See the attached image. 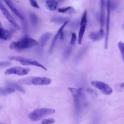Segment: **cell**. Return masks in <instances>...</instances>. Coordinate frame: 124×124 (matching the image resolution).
<instances>
[{
	"label": "cell",
	"instance_id": "6da1fadb",
	"mask_svg": "<svg viewBox=\"0 0 124 124\" xmlns=\"http://www.w3.org/2000/svg\"><path fill=\"white\" fill-rule=\"evenodd\" d=\"M38 46V42L31 37H23L16 41L12 42L9 47L13 49H25Z\"/></svg>",
	"mask_w": 124,
	"mask_h": 124
},
{
	"label": "cell",
	"instance_id": "7a4b0ae2",
	"mask_svg": "<svg viewBox=\"0 0 124 124\" xmlns=\"http://www.w3.org/2000/svg\"><path fill=\"white\" fill-rule=\"evenodd\" d=\"M51 79L46 77H28L22 78L18 80V82L22 84L33 85H46L51 83Z\"/></svg>",
	"mask_w": 124,
	"mask_h": 124
},
{
	"label": "cell",
	"instance_id": "3957f363",
	"mask_svg": "<svg viewBox=\"0 0 124 124\" xmlns=\"http://www.w3.org/2000/svg\"><path fill=\"white\" fill-rule=\"evenodd\" d=\"M8 59L10 60L15 61L19 62L23 65H32L40 67L45 71H47L46 68L38 61L29 58H26L21 56H10Z\"/></svg>",
	"mask_w": 124,
	"mask_h": 124
},
{
	"label": "cell",
	"instance_id": "277c9868",
	"mask_svg": "<svg viewBox=\"0 0 124 124\" xmlns=\"http://www.w3.org/2000/svg\"><path fill=\"white\" fill-rule=\"evenodd\" d=\"M55 109L51 108H36L31 111L29 115V117L33 121H38L43 117L54 113Z\"/></svg>",
	"mask_w": 124,
	"mask_h": 124
},
{
	"label": "cell",
	"instance_id": "5b68a950",
	"mask_svg": "<svg viewBox=\"0 0 124 124\" xmlns=\"http://www.w3.org/2000/svg\"><path fill=\"white\" fill-rule=\"evenodd\" d=\"M106 7H107V16L106 20V33H105V39L104 48L107 49L108 47V36L110 28V0H107L106 1Z\"/></svg>",
	"mask_w": 124,
	"mask_h": 124
},
{
	"label": "cell",
	"instance_id": "8992f818",
	"mask_svg": "<svg viewBox=\"0 0 124 124\" xmlns=\"http://www.w3.org/2000/svg\"><path fill=\"white\" fill-rule=\"evenodd\" d=\"M31 69L28 68H24L20 66L11 67L4 72V74L6 75H16L18 76H24L27 75Z\"/></svg>",
	"mask_w": 124,
	"mask_h": 124
},
{
	"label": "cell",
	"instance_id": "52a82bcc",
	"mask_svg": "<svg viewBox=\"0 0 124 124\" xmlns=\"http://www.w3.org/2000/svg\"><path fill=\"white\" fill-rule=\"evenodd\" d=\"M91 84L93 86L99 90L105 95H108L112 93V88L104 82L98 80H93L91 82Z\"/></svg>",
	"mask_w": 124,
	"mask_h": 124
},
{
	"label": "cell",
	"instance_id": "ba28073f",
	"mask_svg": "<svg viewBox=\"0 0 124 124\" xmlns=\"http://www.w3.org/2000/svg\"><path fill=\"white\" fill-rule=\"evenodd\" d=\"M87 23V12L86 10L83 13L82 17L80 22V28L78 34V43L80 45L82 43L83 37L86 30Z\"/></svg>",
	"mask_w": 124,
	"mask_h": 124
},
{
	"label": "cell",
	"instance_id": "9c48e42d",
	"mask_svg": "<svg viewBox=\"0 0 124 124\" xmlns=\"http://www.w3.org/2000/svg\"><path fill=\"white\" fill-rule=\"evenodd\" d=\"M0 10H1V12L2 13L4 16L5 18L8 20V21L12 24L16 29L19 30L20 29L19 25L16 22V20L14 19V18L12 16L6 8L0 2Z\"/></svg>",
	"mask_w": 124,
	"mask_h": 124
},
{
	"label": "cell",
	"instance_id": "30bf717a",
	"mask_svg": "<svg viewBox=\"0 0 124 124\" xmlns=\"http://www.w3.org/2000/svg\"><path fill=\"white\" fill-rule=\"evenodd\" d=\"M105 36V32L103 29H101L97 32H91L89 35L90 39L93 41H98L103 39Z\"/></svg>",
	"mask_w": 124,
	"mask_h": 124
},
{
	"label": "cell",
	"instance_id": "8fae6325",
	"mask_svg": "<svg viewBox=\"0 0 124 124\" xmlns=\"http://www.w3.org/2000/svg\"><path fill=\"white\" fill-rule=\"evenodd\" d=\"M69 21H65L64 23H63L62 24V25L61 26V27L59 28V29L58 30V31H57V33H56V34L55 35V36H54L52 41L51 42L49 49V53H51L53 51V49L54 48V47L55 46V45L56 44V42L57 41V40H58V39L59 38V37H60V35L61 34V32L62 31H63V30L64 29V28H65V27L66 26V25H67V24L68 23Z\"/></svg>",
	"mask_w": 124,
	"mask_h": 124
},
{
	"label": "cell",
	"instance_id": "7c38bea8",
	"mask_svg": "<svg viewBox=\"0 0 124 124\" xmlns=\"http://www.w3.org/2000/svg\"><path fill=\"white\" fill-rule=\"evenodd\" d=\"M6 4L9 7V8L12 10V11L21 20L24 19V16L18 10V9L16 7L14 3L11 0H3Z\"/></svg>",
	"mask_w": 124,
	"mask_h": 124
},
{
	"label": "cell",
	"instance_id": "4fadbf2b",
	"mask_svg": "<svg viewBox=\"0 0 124 124\" xmlns=\"http://www.w3.org/2000/svg\"><path fill=\"white\" fill-rule=\"evenodd\" d=\"M106 7V0H100V23L101 27L104 26L105 20V8Z\"/></svg>",
	"mask_w": 124,
	"mask_h": 124
},
{
	"label": "cell",
	"instance_id": "5bb4252c",
	"mask_svg": "<svg viewBox=\"0 0 124 124\" xmlns=\"http://www.w3.org/2000/svg\"><path fill=\"white\" fill-rule=\"evenodd\" d=\"M12 38V34L9 30L2 27H0V39L8 41Z\"/></svg>",
	"mask_w": 124,
	"mask_h": 124
},
{
	"label": "cell",
	"instance_id": "9a60e30c",
	"mask_svg": "<svg viewBox=\"0 0 124 124\" xmlns=\"http://www.w3.org/2000/svg\"><path fill=\"white\" fill-rule=\"evenodd\" d=\"M52 34L50 32H47L44 33L42 36L40 37L39 42H38V46L40 48H42L48 41V40L50 38Z\"/></svg>",
	"mask_w": 124,
	"mask_h": 124
},
{
	"label": "cell",
	"instance_id": "2e32d148",
	"mask_svg": "<svg viewBox=\"0 0 124 124\" xmlns=\"http://www.w3.org/2000/svg\"><path fill=\"white\" fill-rule=\"evenodd\" d=\"M46 7L51 11H54L57 9L58 2L56 0H46Z\"/></svg>",
	"mask_w": 124,
	"mask_h": 124
},
{
	"label": "cell",
	"instance_id": "e0dca14e",
	"mask_svg": "<svg viewBox=\"0 0 124 124\" xmlns=\"http://www.w3.org/2000/svg\"><path fill=\"white\" fill-rule=\"evenodd\" d=\"M69 91L73 95L74 98H79L82 96V89L74 88H69Z\"/></svg>",
	"mask_w": 124,
	"mask_h": 124
},
{
	"label": "cell",
	"instance_id": "ac0fdd59",
	"mask_svg": "<svg viewBox=\"0 0 124 124\" xmlns=\"http://www.w3.org/2000/svg\"><path fill=\"white\" fill-rule=\"evenodd\" d=\"M88 48V46H87V45L83 47H82V49L78 52V53L76 57H75V61L76 62L79 61V60H80V59L83 56L84 54L86 53Z\"/></svg>",
	"mask_w": 124,
	"mask_h": 124
},
{
	"label": "cell",
	"instance_id": "d6986e66",
	"mask_svg": "<svg viewBox=\"0 0 124 124\" xmlns=\"http://www.w3.org/2000/svg\"><path fill=\"white\" fill-rule=\"evenodd\" d=\"M58 11L61 13H72L75 12V9L72 6H67L66 7L59 8L58 9Z\"/></svg>",
	"mask_w": 124,
	"mask_h": 124
},
{
	"label": "cell",
	"instance_id": "ffe728a7",
	"mask_svg": "<svg viewBox=\"0 0 124 124\" xmlns=\"http://www.w3.org/2000/svg\"><path fill=\"white\" fill-rule=\"evenodd\" d=\"M15 92V89L10 87H7L5 88H0V95H7L13 93Z\"/></svg>",
	"mask_w": 124,
	"mask_h": 124
},
{
	"label": "cell",
	"instance_id": "44dd1931",
	"mask_svg": "<svg viewBox=\"0 0 124 124\" xmlns=\"http://www.w3.org/2000/svg\"><path fill=\"white\" fill-rule=\"evenodd\" d=\"M30 20L31 24L33 26H35L38 22V19L35 13H31L30 14Z\"/></svg>",
	"mask_w": 124,
	"mask_h": 124
},
{
	"label": "cell",
	"instance_id": "7402d4cb",
	"mask_svg": "<svg viewBox=\"0 0 124 124\" xmlns=\"http://www.w3.org/2000/svg\"><path fill=\"white\" fill-rule=\"evenodd\" d=\"M70 19L66 17H54L51 19V21L55 23H63L65 21H69Z\"/></svg>",
	"mask_w": 124,
	"mask_h": 124
},
{
	"label": "cell",
	"instance_id": "603a6c76",
	"mask_svg": "<svg viewBox=\"0 0 124 124\" xmlns=\"http://www.w3.org/2000/svg\"><path fill=\"white\" fill-rule=\"evenodd\" d=\"M7 85L8 86H9V87L13 88L14 89H16L20 92H23L24 93V90H23V89L19 85H18V84L15 83H13V82H8L7 83Z\"/></svg>",
	"mask_w": 124,
	"mask_h": 124
},
{
	"label": "cell",
	"instance_id": "cb8c5ba5",
	"mask_svg": "<svg viewBox=\"0 0 124 124\" xmlns=\"http://www.w3.org/2000/svg\"><path fill=\"white\" fill-rule=\"evenodd\" d=\"M118 46L120 50L122 59L124 61V43L120 41L118 43Z\"/></svg>",
	"mask_w": 124,
	"mask_h": 124
},
{
	"label": "cell",
	"instance_id": "d4e9b609",
	"mask_svg": "<svg viewBox=\"0 0 124 124\" xmlns=\"http://www.w3.org/2000/svg\"><path fill=\"white\" fill-rule=\"evenodd\" d=\"M72 51V47H67L63 53V58L64 59L67 58L69 56L70 54L71 53Z\"/></svg>",
	"mask_w": 124,
	"mask_h": 124
},
{
	"label": "cell",
	"instance_id": "484cf974",
	"mask_svg": "<svg viewBox=\"0 0 124 124\" xmlns=\"http://www.w3.org/2000/svg\"><path fill=\"white\" fill-rule=\"evenodd\" d=\"M55 123V120L53 118L46 119L42 121V124H52Z\"/></svg>",
	"mask_w": 124,
	"mask_h": 124
},
{
	"label": "cell",
	"instance_id": "4316f807",
	"mask_svg": "<svg viewBox=\"0 0 124 124\" xmlns=\"http://www.w3.org/2000/svg\"><path fill=\"white\" fill-rule=\"evenodd\" d=\"M29 1L30 4L31 5V6H32L33 7L38 8V9L40 8V6L38 4L36 0H29Z\"/></svg>",
	"mask_w": 124,
	"mask_h": 124
},
{
	"label": "cell",
	"instance_id": "83f0119b",
	"mask_svg": "<svg viewBox=\"0 0 124 124\" xmlns=\"http://www.w3.org/2000/svg\"><path fill=\"white\" fill-rule=\"evenodd\" d=\"M77 39V35L75 32H72L71 35V38L70 40V44L73 45L75 44Z\"/></svg>",
	"mask_w": 124,
	"mask_h": 124
},
{
	"label": "cell",
	"instance_id": "f1b7e54d",
	"mask_svg": "<svg viewBox=\"0 0 124 124\" xmlns=\"http://www.w3.org/2000/svg\"><path fill=\"white\" fill-rule=\"evenodd\" d=\"M11 64L10 62H0V67H3V66H8Z\"/></svg>",
	"mask_w": 124,
	"mask_h": 124
},
{
	"label": "cell",
	"instance_id": "f546056e",
	"mask_svg": "<svg viewBox=\"0 0 124 124\" xmlns=\"http://www.w3.org/2000/svg\"><path fill=\"white\" fill-rule=\"evenodd\" d=\"M63 35H64V34H63V31H61V34H60V39H61V40L63 39Z\"/></svg>",
	"mask_w": 124,
	"mask_h": 124
},
{
	"label": "cell",
	"instance_id": "4dcf8cb0",
	"mask_svg": "<svg viewBox=\"0 0 124 124\" xmlns=\"http://www.w3.org/2000/svg\"><path fill=\"white\" fill-rule=\"evenodd\" d=\"M120 87L123 89H124V83H122L120 84Z\"/></svg>",
	"mask_w": 124,
	"mask_h": 124
},
{
	"label": "cell",
	"instance_id": "1f68e13d",
	"mask_svg": "<svg viewBox=\"0 0 124 124\" xmlns=\"http://www.w3.org/2000/svg\"><path fill=\"white\" fill-rule=\"evenodd\" d=\"M0 27H2V24H1V23L0 21Z\"/></svg>",
	"mask_w": 124,
	"mask_h": 124
},
{
	"label": "cell",
	"instance_id": "d6a6232c",
	"mask_svg": "<svg viewBox=\"0 0 124 124\" xmlns=\"http://www.w3.org/2000/svg\"></svg>",
	"mask_w": 124,
	"mask_h": 124
},
{
	"label": "cell",
	"instance_id": "836d02e7",
	"mask_svg": "<svg viewBox=\"0 0 124 124\" xmlns=\"http://www.w3.org/2000/svg\"></svg>",
	"mask_w": 124,
	"mask_h": 124
}]
</instances>
